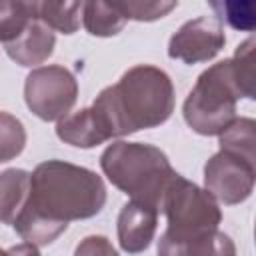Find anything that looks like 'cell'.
<instances>
[{
    "label": "cell",
    "instance_id": "cell-1",
    "mask_svg": "<svg viewBox=\"0 0 256 256\" xmlns=\"http://www.w3.org/2000/svg\"><path fill=\"white\" fill-rule=\"evenodd\" d=\"M104 202L106 186L96 172L48 160L30 174L28 202L12 226L26 242L46 246L66 230L70 220L96 216Z\"/></svg>",
    "mask_w": 256,
    "mask_h": 256
},
{
    "label": "cell",
    "instance_id": "cell-2",
    "mask_svg": "<svg viewBox=\"0 0 256 256\" xmlns=\"http://www.w3.org/2000/svg\"><path fill=\"white\" fill-rule=\"evenodd\" d=\"M106 140L166 122L174 110L170 76L148 64H138L104 88L90 106Z\"/></svg>",
    "mask_w": 256,
    "mask_h": 256
},
{
    "label": "cell",
    "instance_id": "cell-3",
    "mask_svg": "<svg viewBox=\"0 0 256 256\" xmlns=\"http://www.w3.org/2000/svg\"><path fill=\"white\" fill-rule=\"evenodd\" d=\"M100 166L108 180L134 202L162 212L166 188L176 172L160 148L118 140L102 152Z\"/></svg>",
    "mask_w": 256,
    "mask_h": 256
},
{
    "label": "cell",
    "instance_id": "cell-4",
    "mask_svg": "<svg viewBox=\"0 0 256 256\" xmlns=\"http://www.w3.org/2000/svg\"><path fill=\"white\" fill-rule=\"evenodd\" d=\"M244 98L230 60L204 70L184 102V120L202 134H222L236 118V100Z\"/></svg>",
    "mask_w": 256,
    "mask_h": 256
},
{
    "label": "cell",
    "instance_id": "cell-5",
    "mask_svg": "<svg viewBox=\"0 0 256 256\" xmlns=\"http://www.w3.org/2000/svg\"><path fill=\"white\" fill-rule=\"evenodd\" d=\"M162 212H166L168 218L166 232L174 236H192L216 230L222 220V212L214 196L180 174H176L166 188Z\"/></svg>",
    "mask_w": 256,
    "mask_h": 256
},
{
    "label": "cell",
    "instance_id": "cell-6",
    "mask_svg": "<svg viewBox=\"0 0 256 256\" xmlns=\"http://www.w3.org/2000/svg\"><path fill=\"white\" fill-rule=\"evenodd\" d=\"M78 98V82L64 66H40L32 70L24 84L26 106L42 120H62Z\"/></svg>",
    "mask_w": 256,
    "mask_h": 256
},
{
    "label": "cell",
    "instance_id": "cell-7",
    "mask_svg": "<svg viewBox=\"0 0 256 256\" xmlns=\"http://www.w3.org/2000/svg\"><path fill=\"white\" fill-rule=\"evenodd\" d=\"M256 164L220 150L204 166V186L206 192L220 200L222 204L244 202L254 188Z\"/></svg>",
    "mask_w": 256,
    "mask_h": 256
},
{
    "label": "cell",
    "instance_id": "cell-8",
    "mask_svg": "<svg viewBox=\"0 0 256 256\" xmlns=\"http://www.w3.org/2000/svg\"><path fill=\"white\" fill-rule=\"evenodd\" d=\"M224 42L222 22L216 16H200L174 32L168 44V56L186 64L208 62L224 48Z\"/></svg>",
    "mask_w": 256,
    "mask_h": 256
},
{
    "label": "cell",
    "instance_id": "cell-9",
    "mask_svg": "<svg viewBox=\"0 0 256 256\" xmlns=\"http://www.w3.org/2000/svg\"><path fill=\"white\" fill-rule=\"evenodd\" d=\"M158 210L142 202H126L118 214V240L122 250L138 254L146 250L154 238L158 224Z\"/></svg>",
    "mask_w": 256,
    "mask_h": 256
},
{
    "label": "cell",
    "instance_id": "cell-10",
    "mask_svg": "<svg viewBox=\"0 0 256 256\" xmlns=\"http://www.w3.org/2000/svg\"><path fill=\"white\" fill-rule=\"evenodd\" d=\"M158 256H236V246L218 228L192 236L164 232L158 242Z\"/></svg>",
    "mask_w": 256,
    "mask_h": 256
},
{
    "label": "cell",
    "instance_id": "cell-11",
    "mask_svg": "<svg viewBox=\"0 0 256 256\" xmlns=\"http://www.w3.org/2000/svg\"><path fill=\"white\" fill-rule=\"evenodd\" d=\"M56 36L54 32L36 18L26 26V30L10 44H6V54L20 66H36L48 60L54 52Z\"/></svg>",
    "mask_w": 256,
    "mask_h": 256
},
{
    "label": "cell",
    "instance_id": "cell-12",
    "mask_svg": "<svg viewBox=\"0 0 256 256\" xmlns=\"http://www.w3.org/2000/svg\"><path fill=\"white\" fill-rule=\"evenodd\" d=\"M30 196V174L10 168L0 174V222L14 224Z\"/></svg>",
    "mask_w": 256,
    "mask_h": 256
},
{
    "label": "cell",
    "instance_id": "cell-13",
    "mask_svg": "<svg viewBox=\"0 0 256 256\" xmlns=\"http://www.w3.org/2000/svg\"><path fill=\"white\" fill-rule=\"evenodd\" d=\"M56 134L66 144H72L78 148H94L106 142V136L102 134L90 108H84L76 114H68L66 118L58 120Z\"/></svg>",
    "mask_w": 256,
    "mask_h": 256
},
{
    "label": "cell",
    "instance_id": "cell-14",
    "mask_svg": "<svg viewBox=\"0 0 256 256\" xmlns=\"http://www.w3.org/2000/svg\"><path fill=\"white\" fill-rule=\"evenodd\" d=\"M84 28L92 36H114L128 22L112 4L108 2H84L82 4Z\"/></svg>",
    "mask_w": 256,
    "mask_h": 256
},
{
    "label": "cell",
    "instance_id": "cell-15",
    "mask_svg": "<svg viewBox=\"0 0 256 256\" xmlns=\"http://www.w3.org/2000/svg\"><path fill=\"white\" fill-rule=\"evenodd\" d=\"M254 120L252 118H234L228 128L220 134V150L240 156L252 164H256V138H254Z\"/></svg>",
    "mask_w": 256,
    "mask_h": 256
},
{
    "label": "cell",
    "instance_id": "cell-16",
    "mask_svg": "<svg viewBox=\"0 0 256 256\" xmlns=\"http://www.w3.org/2000/svg\"><path fill=\"white\" fill-rule=\"evenodd\" d=\"M84 2H36V16L50 30L72 34L80 26Z\"/></svg>",
    "mask_w": 256,
    "mask_h": 256
},
{
    "label": "cell",
    "instance_id": "cell-17",
    "mask_svg": "<svg viewBox=\"0 0 256 256\" xmlns=\"http://www.w3.org/2000/svg\"><path fill=\"white\" fill-rule=\"evenodd\" d=\"M36 18V2H0V42H14Z\"/></svg>",
    "mask_w": 256,
    "mask_h": 256
},
{
    "label": "cell",
    "instance_id": "cell-18",
    "mask_svg": "<svg viewBox=\"0 0 256 256\" xmlns=\"http://www.w3.org/2000/svg\"><path fill=\"white\" fill-rule=\"evenodd\" d=\"M26 146V130L22 122L8 114L0 112V162L16 158Z\"/></svg>",
    "mask_w": 256,
    "mask_h": 256
},
{
    "label": "cell",
    "instance_id": "cell-19",
    "mask_svg": "<svg viewBox=\"0 0 256 256\" xmlns=\"http://www.w3.org/2000/svg\"><path fill=\"white\" fill-rule=\"evenodd\" d=\"M254 38H248L236 48L234 56L230 58L244 98H254Z\"/></svg>",
    "mask_w": 256,
    "mask_h": 256
},
{
    "label": "cell",
    "instance_id": "cell-20",
    "mask_svg": "<svg viewBox=\"0 0 256 256\" xmlns=\"http://www.w3.org/2000/svg\"><path fill=\"white\" fill-rule=\"evenodd\" d=\"M216 18L228 22L236 30L254 28V4L252 2H210Z\"/></svg>",
    "mask_w": 256,
    "mask_h": 256
},
{
    "label": "cell",
    "instance_id": "cell-21",
    "mask_svg": "<svg viewBox=\"0 0 256 256\" xmlns=\"http://www.w3.org/2000/svg\"><path fill=\"white\" fill-rule=\"evenodd\" d=\"M116 10L126 20H140L150 22L166 16L170 10L176 8V2H114Z\"/></svg>",
    "mask_w": 256,
    "mask_h": 256
},
{
    "label": "cell",
    "instance_id": "cell-22",
    "mask_svg": "<svg viewBox=\"0 0 256 256\" xmlns=\"http://www.w3.org/2000/svg\"><path fill=\"white\" fill-rule=\"evenodd\" d=\"M74 256H118L112 242L104 236H88L78 246Z\"/></svg>",
    "mask_w": 256,
    "mask_h": 256
},
{
    "label": "cell",
    "instance_id": "cell-23",
    "mask_svg": "<svg viewBox=\"0 0 256 256\" xmlns=\"http://www.w3.org/2000/svg\"><path fill=\"white\" fill-rule=\"evenodd\" d=\"M0 256H40L38 248L30 242H24V244H18V246H12L8 250H2L0 248Z\"/></svg>",
    "mask_w": 256,
    "mask_h": 256
}]
</instances>
